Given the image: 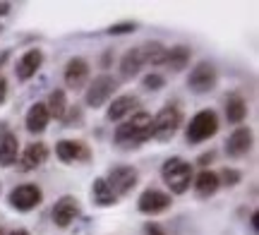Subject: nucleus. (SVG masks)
<instances>
[{"instance_id": "7c9ffc66", "label": "nucleus", "mask_w": 259, "mask_h": 235, "mask_svg": "<svg viewBox=\"0 0 259 235\" xmlns=\"http://www.w3.org/2000/svg\"><path fill=\"white\" fill-rule=\"evenodd\" d=\"M5 99H8V79L0 77V106L5 104Z\"/></svg>"}, {"instance_id": "f257e3e1", "label": "nucleus", "mask_w": 259, "mask_h": 235, "mask_svg": "<svg viewBox=\"0 0 259 235\" xmlns=\"http://www.w3.org/2000/svg\"><path fill=\"white\" fill-rule=\"evenodd\" d=\"M154 137V118L144 111H137L127 122H122L115 127L113 142L120 149H139L142 144H147Z\"/></svg>"}, {"instance_id": "423d86ee", "label": "nucleus", "mask_w": 259, "mask_h": 235, "mask_svg": "<svg viewBox=\"0 0 259 235\" xmlns=\"http://www.w3.org/2000/svg\"><path fill=\"white\" fill-rule=\"evenodd\" d=\"M41 202H44V192H41V187L34 185V182L17 185V187L8 195V204L12 209L22 211V214H27V211H31V209H36Z\"/></svg>"}, {"instance_id": "cd10ccee", "label": "nucleus", "mask_w": 259, "mask_h": 235, "mask_svg": "<svg viewBox=\"0 0 259 235\" xmlns=\"http://www.w3.org/2000/svg\"><path fill=\"white\" fill-rule=\"evenodd\" d=\"M137 29L135 22H120V24H111L106 34H111V36H122V34H132Z\"/></svg>"}, {"instance_id": "5701e85b", "label": "nucleus", "mask_w": 259, "mask_h": 235, "mask_svg": "<svg viewBox=\"0 0 259 235\" xmlns=\"http://www.w3.org/2000/svg\"><path fill=\"white\" fill-rule=\"evenodd\" d=\"M142 67H144V63H142V56H139V48H130L120 60V77L122 79H132V77L139 75Z\"/></svg>"}, {"instance_id": "2eb2a0df", "label": "nucleus", "mask_w": 259, "mask_h": 235, "mask_svg": "<svg viewBox=\"0 0 259 235\" xmlns=\"http://www.w3.org/2000/svg\"><path fill=\"white\" fill-rule=\"evenodd\" d=\"M48 161V147L44 142H34V144H29L24 154L19 156V170L22 173H29V170L38 168V166H44Z\"/></svg>"}, {"instance_id": "4468645a", "label": "nucleus", "mask_w": 259, "mask_h": 235, "mask_svg": "<svg viewBox=\"0 0 259 235\" xmlns=\"http://www.w3.org/2000/svg\"><path fill=\"white\" fill-rule=\"evenodd\" d=\"M252 149V130L250 127H235L231 137L226 139V154L231 159H240Z\"/></svg>"}, {"instance_id": "0eeeda50", "label": "nucleus", "mask_w": 259, "mask_h": 235, "mask_svg": "<svg viewBox=\"0 0 259 235\" xmlns=\"http://www.w3.org/2000/svg\"><path fill=\"white\" fill-rule=\"evenodd\" d=\"M118 89V79L111 75H99L94 77V82L87 86V94H84V104L89 108H101Z\"/></svg>"}, {"instance_id": "f8f14e48", "label": "nucleus", "mask_w": 259, "mask_h": 235, "mask_svg": "<svg viewBox=\"0 0 259 235\" xmlns=\"http://www.w3.org/2000/svg\"><path fill=\"white\" fill-rule=\"evenodd\" d=\"M65 86L67 89H82L89 79V63L84 58H70L65 65Z\"/></svg>"}, {"instance_id": "4be33fe9", "label": "nucleus", "mask_w": 259, "mask_h": 235, "mask_svg": "<svg viewBox=\"0 0 259 235\" xmlns=\"http://www.w3.org/2000/svg\"><path fill=\"white\" fill-rule=\"evenodd\" d=\"M92 202L96 204V207H113V204L118 202V197L113 195V190L108 187L106 180L96 178L92 182Z\"/></svg>"}, {"instance_id": "473e14b6", "label": "nucleus", "mask_w": 259, "mask_h": 235, "mask_svg": "<svg viewBox=\"0 0 259 235\" xmlns=\"http://www.w3.org/2000/svg\"><path fill=\"white\" fill-rule=\"evenodd\" d=\"M111 60H113V51L108 48V51L103 53V58H101V65H103V67H108V65H111Z\"/></svg>"}, {"instance_id": "ea45409f", "label": "nucleus", "mask_w": 259, "mask_h": 235, "mask_svg": "<svg viewBox=\"0 0 259 235\" xmlns=\"http://www.w3.org/2000/svg\"><path fill=\"white\" fill-rule=\"evenodd\" d=\"M0 190H3V187H0Z\"/></svg>"}, {"instance_id": "aec40b11", "label": "nucleus", "mask_w": 259, "mask_h": 235, "mask_svg": "<svg viewBox=\"0 0 259 235\" xmlns=\"http://www.w3.org/2000/svg\"><path fill=\"white\" fill-rule=\"evenodd\" d=\"M166 53L168 48L161 43V41H147L144 46L139 48V56H142V63L151 67H158L166 63Z\"/></svg>"}, {"instance_id": "bb28decb", "label": "nucleus", "mask_w": 259, "mask_h": 235, "mask_svg": "<svg viewBox=\"0 0 259 235\" xmlns=\"http://www.w3.org/2000/svg\"><path fill=\"white\" fill-rule=\"evenodd\" d=\"M216 175H219V182H221V185H228V187L240 185V180H242V173L235 168H223L221 173H216Z\"/></svg>"}, {"instance_id": "c9c22d12", "label": "nucleus", "mask_w": 259, "mask_h": 235, "mask_svg": "<svg viewBox=\"0 0 259 235\" xmlns=\"http://www.w3.org/2000/svg\"><path fill=\"white\" fill-rule=\"evenodd\" d=\"M8 235H31V233L24 230V228H17V230H12V233H8Z\"/></svg>"}, {"instance_id": "6ab92c4d", "label": "nucleus", "mask_w": 259, "mask_h": 235, "mask_svg": "<svg viewBox=\"0 0 259 235\" xmlns=\"http://www.w3.org/2000/svg\"><path fill=\"white\" fill-rule=\"evenodd\" d=\"M139 106V99L137 96H130V94H125V96H118V99H113V104L108 106V120L111 122H118V120H122L125 115H130L135 108Z\"/></svg>"}, {"instance_id": "20e7f679", "label": "nucleus", "mask_w": 259, "mask_h": 235, "mask_svg": "<svg viewBox=\"0 0 259 235\" xmlns=\"http://www.w3.org/2000/svg\"><path fill=\"white\" fill-rule=\"evenodd\" d=\"M183 125V113L178 106H163L154 118V139L158 142H170L176 137V132Z\"/></svg>"}, {"instance_id": "39448f33", "label": "nucleus", "mask_w": 259, "mask_h": 235, "mask_svg": "<svg viewBox=\"0 0 259 235\" xmlns=\"http://www.w3.org/2000/svg\"><path fill=\"white\" fill-rule=\"evenodd\" d=\"M103 180L108 182V187L113 190L115 197H122V195H127V192H132V190L137 187L139 173L135 166H125L122 163V166H113Z\"/></svg>"}, {"instance_id": "6e6552de", "label": "nucleus", "mask_w": 259, "mask_h": 235, "mask_svg": "<svg viewBox=\"0 0 259 235\" xmlns=\"http://www.w3.org/2000/svg\"><path fill=\"white\" fill-rule=\"evenodd\" d=\"M219 82V75H216V67L211 63H197V65L190 70V77H187V86H190V91L194 94H209L213 91V86Z\"/></svg>"}, {"instance_id": "393cba45", "label": "nucleus", "mask_w": 259, "mask_h": 235, "mask_svg": "<svg viewBox=\"0 0 259 235\" xmlns=\"http://www.w3.org/2000/svg\"><path fill=\"white\" fill-rule=\"evenodd\" d=\"M46 108H48V115H51V118H56V120H63V115L67 113V96H65L63 89H56V91H51Z\"/></svg>"}, {"instance_id": "9d476101", "label": "nucleus", "mask_w": 259, "mask_h": 235, "mask_svg": "<svg viewBox=\"0 0 259 235\" xmlns=\"http://www.w3.org/2000/svg\"><path fill=\"white\" fill-rule=\"evenodd\" d=\"M56 154L63 163H77V161H89L92 159V151L84 142H74V139H60L56 144Z\"/></svg>"}, {"instance_id": "1a4fd4ad", "label": "nucleus", "mask_w": 259, "mask_h": 235, "mask_svg": "<svg viewBox=\"0 0 259 235\" xmlns=\"http://www.w3.org/2000/svg\"><path fill=\"white\" fill-rule=\"evenodd\" d=\"M173 204V199L168 192H161V190H144L137 199V209L147 216H156V214H163L168 207Z\"/></svg>"}, {"instance_id": "58836bf2", "label": "nucleus", "mask_w": 259, "mask_h": 235, "mask_svg": "<svg viewBox=\"0 0 259 235\" xmlns=\"http://www.w3.org/2000/svg\"><path fill=\"white\" fill-rule=\"evenodd\" d=\"M0 31H3V29H0Z\"/></svg>"}, {"instance_id": "7ed1b4c3", "label": "nucleus", "mask_w": 259, "mask_h": 235, "mask_svg": "<svg viewBox=\"0 0 259 235\" xmlns=\"http://www.w3.org/2000/svg\"><path fill=\"white\" fill-rule=\"evenodd\" d=\"M216 132H219V118H216L213 111L206 108V111H199L190 120V125H187V130H185V137L190 144H202V142L211 139Z\"/></svg>"}, {"instance_id": "c756f323", "label": "nucleus", "mask_w": 259, "mask_h": 235, "mask_svg": "<svg viewBox=\"0 0 259 235\" xmlns=\"http://www.w3.org/2000/svg\"><path fill=\"white\" fill-rule=\"evenodd\" d=\"M213 156H216V154H213V151H206V154H202V156H199V159H197V166H209V163H211L213 161Z\"/></svg>"}, {"instance_id": "412c9836", "label": "nucleus", "mask_w": 259, "mask_h": 235, "mask_svg": "<svg viewBox=\"0 0 259 235\" xmlns=\"http://www.w3.org/2000/svg\"><path fill=\"white\" fill-rule=\"evenodd\" d=\"M190 58H192V48L190 46H173V48H168L166 63H163V65H166L170 72H183V70L190 65Z\"/></svg>"}, {"instance_id": "ddd939ff", "label": "nucleus", "mask_w": 259, "mask_h": 235, "mask_svg": "<svg viewBox=\"0 0 259 235\" xmlns=\"http://www.w3.org/2000/svg\"><path fill=\"white\" fill-rule=\"evenodd\" d=\"M41 65H44V53H41L38 48H29L27 53L17 60L15 75H17L19 82H29V79L41 70Z\"/></svg>"}, {"instance_id": "f704fd0d", "label": "nucleus", "mask_w": 259, "mask_h": 235, "mask_svg": "<svg viewBox=\"0 0 259 235\" xmlns=\"http://www.w3.org/2000/svg\"><path fill=\"white\" fill-rule=\"evenodd\" d=\"M257 211H254V214H252V216H250V226H252V230H254V233H257Z\"/></svg>"}, {"instance_id": "b1692460", "label": "nucleus", "mask_w": 259, "mask_h": 235, "mask_svg": "<svg viewBox=\"0 0 259 235\" xmlns=\"http://www.w3.org/2000/svg\"><path fill=\"white\" fill-rule=\"evenodd\" d=\"M245 118H247V104H245V99L238 94L228 96V101H226V120L233 122V125H240Z\"/></svg>"}, {"instance_id": "a211bd4d", "label": "nucleus", "mask_w": 259, "mask_h": 235, "mask_svg": "<svg viewBox=\"0 0 259 235\" xmlns=\"http://www.w3.org/2000/svg\"><path fill=\"white\" fill-rule=\"evenodd\" d=\"M192 182H194V192H197V197H202V199L213 197V195L219 192V187H221L219 175H216L213 170H206V168H204L202 173L192 180Z\"/></svg>"}, {"instance_id": "dca6fc26", "label": "nucleus", "mask_w": 259, "mask_h": 235, "mask_svg": "<svg viewBox=\"0 0 259 235\" xmlns=\"http://www.w3.org/2000/svg\"><path fill=\"white\" fill-rule=\"evenodd\" d=\"M48 120H51V115H48L46 104L36 101V104H34V106H31V108L27 111L24 125H27V130L31 132V134H41V132L48 127Z\"/></svg>"}, {"instance_id": "72a5a7b5", "label": "nucleus", "mask_w": 259, "mask_h": 235, "mask_svg": "<svg viewBox=\"0 0 259 235\" xmlns=\"http://www.w3.org/2000/svg\"><path fill=\"white\" fill-rule=\"evenodd\" d=\"M10 8H12L10 3H0V17H5V15L10 12Z\"/></svg>"}, {"instance_id": "9b49d317", "label": "nucleus", "mask_w": 259, "mask_h": 235, "mask_svg": "<svg viewBox=\"0 0 259 235\" xmlns=\"http://www.w3.org/2000/svg\"><path fill=\"white\" fill-rule=\"evenodd\" d=\"M77 216H79V202L72 195H63L53 207V223L58 228H67Z\"/></svg>"}, {"instance_id": "2f4dec72", "label": "nucleus", "mask_w": 259, "mask_h": 235, "mask_svg": "<svg viewBox=\"0 0 259 235\" xmlns=\"http://www.w3.org/2000/svg\"><path fill=\"white\" fill-rule=\"evenodd\" d=\"M144 233H147V235H166V233H163V228H158L156 223H147Z\"/></svg>"}, {"instance_id": "c85d7f7f", "label": "nucleus", "mask_w": 259, "mask_h": 235, "mask_svg": "<svg viewBox=\"0 0 259 235\" xmlns=\"http://www.w3.org/2000/svg\"><path fill=\"white\" fill-rule=\"evenodd\" d=\"M74 120H82V113L77 106H67V113L63 115V125H72Z\"/></svg>"}, {"instance_id": "a878e982", "label": "nucleus", "mask_w": 259, "mask_h": 235, "mask_svg": "<svg viewBox=\"0 0 259 235\" xmlns=\"http://www.w3.org/2000/svg\"><path fill=\"white\" fill-rule=\"evenodd\" d=\"M163 86H166V77L158 72H149L142 77V89H147V91H161Z\"/></svg>"}, {"instance_id": "4c0bfd02", "label": "nucleus", "mask_w": 259, "mask_h": 235, "mask_svg": "<svg viewBox=\"0 0 259 235\" xmlns=\"http://www.w3.org/2000/svg\"><path fill=\"white\" fill-rule=\"evenodd\" d=\"M0 235H8V233H5V230H3V228H0Z\"/></svg>"}, {"instance_id": "f03ea898", "label": "nucleus", "mask_w": 259, "mask_h": 235, "mask_svg": "<svg viewBox=\"0 0 259 235\" xmlns=\"http://www.w3.org/2000/svg\"><path fill=\"white\" fill-rule=\"evenodd\" d=\"M161 178H163V182L168 185V190H170L173 195H185L187 190H190V185H192L194 173H192V166H190L185 159L173 156V159L163 161Z\"/></svg>"}, {"instance_id": "e433bc0d", "label": "nucleus", "mask_w": 259, "mask_h": 235, "mask_svg": "<svg viewBox=\"0 0 259 235\" xmlns=\"http://www.w3.org/2000/svg\"><path fill=\"white\" fill-rule=\"evenodd\" d=\"M8 56H10V51H3V56H0V67H3V63L8 60Z\"/></svg>"}, {"instance_id": "f3484780", "label": "nucleus", "mask_w": 259, "mask_h": 235, "mask_svg": "<svg viewBox=\"0 0 259 235\" xmlns=\"http://www.w3.org/2000/svg\"><path fill=\"white\" fill-rule=\"evenodd\" d=\"M19 159V139L15 132H5L3 139H0V166L10 168L15 166Z\"/></svg>"}]
</instances>
